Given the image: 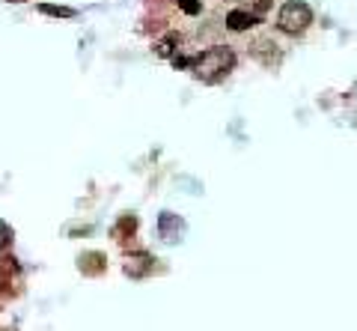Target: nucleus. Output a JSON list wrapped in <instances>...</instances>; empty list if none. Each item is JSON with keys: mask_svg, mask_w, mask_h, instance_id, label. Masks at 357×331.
Masks as SVG:
<instances>
[{"mask_svg": "<svg viewBox=\"0 0 357 331\" xmlns=\"http://www.w3.org/2000/svg\"><path fill=\"white\" fill-rule=\"evenodd\" d=\"M232 69H236V51H232L229 45L206 48L203 54H197V57L191 60L194 78L203 81V84H220Z\"/></svg>", "mask_w": 357, "mask_h": 331, "instance_id": "nucleus-1", "label": "nucleus"}, {"mask_svg": "<svg viewBox=\"0 0 357 331\" xmlns=\"http://www.w3.org/2000/svg\"><path fill=\"white\" fill-rule=\"evenodd\" d=\"M312 24V9L304 0H286L277 13V30L286 36H301Z\"/></svg>", "mask_w": 357, "mask_h": 331, "instance_id": "nucleus-2", "label": "nucleus"}, {"mask_svg": "<svg viewBox=\"0 0 357 331\" xmlns=\"http://www.w3.org/2000/svg\"><path fill=\"white\" fill-rule=\"evenodd\" d=\"M188 233V224L182 215L176 212H161L158 215V236L167 242V245H176V242H182Z\"/></svg>", "mask_w": 357, "mask_h": 331, "instance_id": "nucleus-3", "label": "nucleus"}, {"mask_svg": "<svg viewBox=\"0 0 357 331\" xmlns=\"http://www.w3.org/2000/svg\"><path fill=\"white\" fill-rule=\"evenodd\" d=\"M250 54H253V57L259 60L262 66H268V69L280 66V60H283V51H280V45H277L274 39H259V42H253Z\"/></svg>", "mask_w": 357, "mask_h": 331, "instance_id": "nucleus-4", "label": "nucleus"}, {"mask_svg": "<svg viewBox=\"0 0 357 331\" xmlns=\"http://www.w3.org/2000/svg\"><path fill=\"white\" fill-rule=\"evenodd\" d=\"M259 24V15L250 13V9H232V13H227V30L232 33H244Z\"/></svg>", "mask_w": 357, "mask_h": 331, "instance_id": "nucleus-5", "label": "nucleus"}, {"mask_svg": "<svg viewBox=\"0 0 357 331\" xmlns=\"http://www.w3.org/2000/svg\"><path fill=\"white\" fill-rule=\"evenodd\" d=\"M152 272V257L149 253H131V257L126 260V274L128 278H146V274Z\"/></svg>", "mask_w": 357, "mask_h": 331, "instance_id": "nucleus-6", "label": "nucleus"}, {"mask_svg": "<svg viewBox=\"0 0 357 331\" xmlns=\"http://www.w3.org/2000/svg\"><path fill=\"white\" fill-rule=\"evenodd\" d=\"M178 45H182V39H178V33H167V36H161L158 42H155V54H158L161 60H173Z\"/></svg>", "mask_w": 357, "mask_h": 331, "instance_id": "nucleus-7", "label": "nucleus"}, {"mask_svg": "<svg viewBox=\"0 0 357 331\" xmlns=\"http://www.w3.org/2000/svg\"><path fill=\"white\" fill-rule=\"evenodd\" d=\"M42 15H51V18H75L77 15V9L72 6H57V3H39L36 6Z\"/></svg>", "mask_w": 357, "mask_h": 331, "instance_id": "nucleus-8", "label": "nucleus"}, {"mask_svg": "<svg viewBox=\"0 0 357 331\" xmlns=\"http://www.w3.org/2000/svg\"><path fill=\"white\" fill-rule=\"evenodd\" d=\"M176 6L182 9L185 15H199L203 13V0H176Z\"/></svg>", "mask_w": 357, "mask_h": 331, "instance_id": "nucleus-9", "label": "nucleus"}, {"mask_svg": "<svg viewBox=\"0 0 357 331\" xmlns=\"http://www.w3.org/2000/svg\"><path fill=\"white\" fill-rule=\"evenodd\" d=\"M9 242H13V230H9L6 221H0V257H3V253H6Z\"/></svg>", "mask_w": 357, "mask_h": 331, "instance_id": "nucleus-10", "label": "nucleus"}, {"mask_svg": "<svg viewBox=\"0 0 357 331\" xmlns=\"http://www.w3.org/2000/svg\"><path fill=\"white\" fill-rule=\"evenodd\" d=\"M6 3H27V0H6Z\"/></svg>", "mask_w": 357, "mask_h": 331, "instance_id": "nucleus-11", "label": "nucleus"}, {"mask_svg": "<svg viewBox=\"0 0 357 331\" xmlns=\"http://www.w3.org/2000/svg\"><path fill=\"white\" fill-rule=\"evenodd\" d=\"M0 286H3V278H0Z\"/></svg>", "mask_w": 357, "mask_h": 331, "instance_id": "nucleus-12", "label": "nucleus"}]
</instances>
